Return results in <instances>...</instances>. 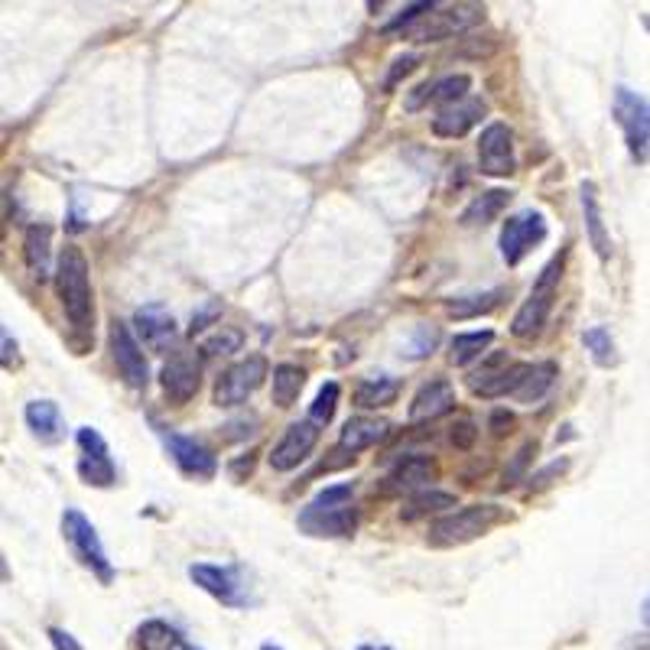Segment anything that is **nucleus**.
Returning a JSON list of instances; mask_svg holds the SVG:
<instances>
[{
    "label": "nucleus",
    "mask_w": 650,
    "mask_h": 650,
    "mask_svg": "<svg viewBox=\"0 0 650 650\" xmlns=\"http://www.w3.org/2000/svg\"><path fill=\"white\" fill-rule=\"evenodd\" d=\"M88 258L82 248L66 244L56 260V293L66 319L76 329H91L94 322V300H91V277H88Z\"/></svg>",
    "instance_id": "obj_1"
},
{
    "label": "nucleus",
    "mask_w": 650,
    "mask_h": 650,
    "mask_svg": "<svg viewBox=\"0 0 650 650\" xmlns=\"http://www.w3.org/2000/svg\"><path fill=\"white\" fill-rule=\"evenodd\" d=\"M300 527L309 537H351L354 527H358L354 488L351 484L322 488L300 511Z\"/></svg>",
    "instance_id": "obj_2"
},
{
    "label": "nucleus",
    "mask_w": 650,
    "mask_h": 650,
    "mask_svg": "<svg viewBox=\"0 0 650 650\" xmlns=\"http://www.w3.org/2000/svg\"><path fill=\"white\" fill-rule=\"evenodd\" d=\"M563 263L566 258H553L537 277L530 297L523 300V306L518 309L514 322H511V336L520 339V342H530L543 332L550 312H553V303H557V293H560V280H563Z\"/></svg>",
    "instance_id": "obj_3"
},
{
    "label": "nucleus",
    "mask_w": 650,
    "mask_h": 650,
    "mask_svg": "<svg viewBox=\"0 0 650 650\" xmlns=\"http://www.w3.org/2000/svg\"><path fill=\"white\" fill-rule=\"evenodd\" d=\"M501 508L494 504H469V508H459L446 518H439L430 523V543L433 547H462V543H472L478 537H484L494 523H501Z\"/></svg>",
    "instance_id": "obj_4"
},
{
    "label": "nucleus",
    "mask_w": 650,
    "mask_h": 650,
    "mask_svg": "<svg viewBox=\"0 0 650 650\" xmlns=\"http://www.w3.org/2000/svg\"><path fill=\"white\" fill-rule=\"evenodd\" d=\"M614 121L624 133L628 153L634 163H648L650 160V98L631 91V88H618L614 91Z\"/></svg>",
    "instance_id": "obj_5"
},
{
    "label": "nucleus",
    "mask_w": 650,
    "mask_h": 650,
    "mask_svg": "<svg viewBox=\"0 0 650 650\" xmlns=\"http://www.w3.org/2000/svg\"><path fill=\"white\" fill-rule=\"evenodd\" d=\"M62 537H66L72 557L86 566V569H91L101 582H111V579H114L111 560H108V553H104V547H101V537H98V530L91 527V520H88L82 511L69 508V511L62 514Z\"/></svg>",
    "instance_id": "obj_6"
},
{
    "label": "nucleus",
    "mask_w": 650,
    "mask_h": 650,
    "mask_svg": "<svg viewBox=\"0 0 650 650\" xmlns=\"http://www.w3.org/2000/svg\"><path fill=\"white\" fill-rule=\"evenodd\" d=\"M478 20H481L478 3H456V7H446V10H430L420 23H413L407 30V37L417 40V43H442V40H452V37L472 30Z\"/></svg>",
    "instance_id": "obj_7"
},
{
    "label": "nucleus",
    "mask_w": 650,
    "mask_h": 650,
    "mask_svg": "<svg viewBox=\"0 0 650 650\" xmlns=\"http://www.w3.org/2000/svg\"><path fill=\"white\" fill-rule=\"evenodd\" d=\"M189 579L218 599L228 608H248L251 606V592L244 586V576L238 566H212V563H192L189 566Z\"/></svg>",
    "instance_id": "obj_8"
},
{
    "label": "nucleus",
    "mask_w": 650,
    "mask_h": 650,
    "mask_svg": "<svg viewBox=\"0 0 650 650\" xmlns=\"http://www.w3.org/2000/svg\"><path fill=\"white\" fill-rule=\"evenodd\" d=\"M547 218L537 209H523L518 216H511L501 228V258L508 260V267H518L543 238H547Z\"/></svg>",
    "instance_id": "obj_9"
},
{
    "label": "nucleus",
    "mask_w": 650,
    "mask_h": 650,
    "mask_svg": "<svg viewBox=\"0 0 650 650\" xmlns=\"http://www.w3.org/2000/svg\"><path fill=\"white\" fill-rule=\"evenodd\" d=\"M263 381H267V358L248 354L216 381V403L218 407H241Z\"/></svg>",
    "instance_id": "obj_10"
},
{
    "label": "nucleus",
    "mask_w": 650,
    "mask_h": 650,
    "mask_svg": "<svg viewBox=\"0 0 650 650\" xmlns=\"http://www.w3.org/2000/svg\"><path fill=\"white\" fill-rule=\"evenodd\" d=\"M79 476L86 484L94 488H111L118 481V469H114V459H111V449L104 442V436L91 427H82L79 436Z\"/></svg>",
    "instance_id": "obj_11"
},
{
    "label": "nucleus",
    "mask_w": 650,
    "mask_h": 650,
    "mask_svg": "<svg viewBox=\"0 0 650 650\" xmlns=\"http://www.w3.org/2000/svg\"><path fill=\"white\" fill-rule=\"evenodd\" d=\"M160 384H163V393L170 403H176V407L189 403L202 384V358L196 351H176L160 371Z\"/></svg>",
    "instance_id": "obj_12"
},
{
    "label": "nucleus",
    "mask_w": 650,
    "mask_h": 650,
    "mask_svg": "<svg viewBox=\"0 0 650 650\" xmlns=\"http://www.w3.org/2000/svg\"><path fill=\"white\" fill-rule=\"evenodd\" d=\"M518 167L514 160V133L508 124L494 121L478 137V170L484 176H511Z\"/></svg>",
    "instance_id": "obj_13"
},
{
    "label": "nucleus",
    "mask_w": 650,
    "mask_h": 650,
    "mask_svg": "<svg viewBox=\"0 0 650 650\" xmlns=\"http://www.w3.org/2000/svg\"><path fill=\"white\" fill-rule=\"evenodd\" d=\"M111 354H114V364H118L124 384L147 388L150 364H147V354H143V342H137V336L124 322H111Z\"/></svg>",
    "instance_id": "obj_14"
},
{
    "label": "nucleus",
    "mask_w": 650,
    "mask_h": 650,
    "mask_svg": "<svg viewBox=\"0 0 650 650\" xmlns=\"http://www.w3.org/2000/svg\"><path fill=\"white\" fill-rule=\"evenodd\" d=\"M316 442H319V430H316V423L312 420H303V423H290L287 427V433L280 436V442L270 449V469L273 472H293L300 462H306L309 456H312V449H316Z\"/></svg>",
    "instance_id": "obj_15"
},
{
    "label": "nucleus",
    "mask_w": 650,
    "mask_h": 650,
    "mask_svg": "<svg viewBox=\"0 0 650 650\" xmlns=\"http://www.w3.org/2000/svg\"><path fill=\"white\" fill-rule=\"evenodd\" d=\"M160 436H163V446L170 449L173 462L179 466V472H186V476H192V478L216 476L218 472L216 456H212V449H206L199 439L170 433V430H160Z\"/></svg>",
    "instance_id": "obj_16"
},
{
    "label": "nucleus",
    "mask_w": 650,
    "mask_h": 650,
    "mask_svg": "<svg viewBox=\"0 0 650 650\" xmlns=\"http://www.w3.org/2000/svg\"><path fill=\"white\" fill-rule=\"evenodd\" d=\"M488 104L481 98H462V101H452L446 108H439V114L433 118V133L436 137H446V140H456V137H466L469 130L481 124Z\"/></svg>",
    "instance_id": "obj_17"
},
{
    "label": "nucleus",
    "mask_w": 650,
    "mask_h": 650,
    "mask_svg": "<svg viewBox=\"0 0 650 650\" xmlns=\"http://www.w3.org/2000/svg\"><path fill=\"white\" fill-rule=\"evenodd\" d=\"M133 329L140 336V342L150 351H170L176 346V319L160 303L143 306L133 316Z\"/></svg>",
    "instance_id": "obj_18"
},
{
    "label": "nucleus",
    "mask_w": 650,
    "mask_h": 650,
    "mask_svg": "<svg viewBox=\"0 0 650 650\" xmlns=\"http://www.w3.org/2000/svg\"><path fill=\"white\" fill-rule=\"evenodd\" d=\"M472 91V79L469 76H446L439 82H427L420 86L413 94H407V111H420L423 104H452V101H462L469 98Z\"/></svg>",
    "instance_id": "obj_19"
},
{
    "label": "nucleus",
    "mask_w": 650,
    "mask_h": 650,
    "mask_svg": "<svg viewBox=\"0 0 650 650\" xmlns=\"http://www.w3.org/2000/svg\"><path fill=\"white\" fill-rule=\"evenodd\" d=\"M452 407H456V388L449 381L436 378L417 390V397L410 403V423H430L436 417L449 413Z\"/></svg>",
    "instance_id": "obj_20"
},
{
    "label": "nucleus",
    "mask_w": 650,
    "mask_h": 650,
    "mask_svg": "<svg viewBox=\"0 0 650 650\" xmlns=\"http://www.w3.org/2000/svg\"><path fill=\"white\" fill-rule=\"evenodd\" d=\"M23 417H27V427L33 430L40 442H59L66 436V420H62V413L52 400H30Z\"/></svg>",
    "instance_id": "obj_21"
},
{
    "label": "nucleus",
    "mask_w": 650,
    "mask_h": 650,
    "mask_svg": "<svg viewBox=\"0 0 650 650\" xmlns=\"http://www.w3.org/2000/svg\"><path fill=\"white\" fill-rule=\"evenodd\" d=\"M384 436H388V423L384 420H378V417H351L342 427V433H339V449L361 452V449L378 446Z\"/></svg>",
    "instance_id": "obj_22"
},
{
    "label": "nucleus",
    "mask_w": 650,
    "mask_h": 650,
    "mask_svg": "<svg viewBox=\"0 0 650 650\" xmlns=\"http://www.w3.org/2000/svg\"><path fill=\"white\" fill-rule=\"evenodd\" d=\"M436 476L433 459L427 456H407L403 462H397V469L388 476V491H420L423 484H430Z\"/></svg>",
    "instance_id": "obj_23"
},
{
    "label": "nucleus",
    "mask_w": 650,
    "mask_h": 650,
    "mask_svg": "<svg viewBox=\"0 0 650 650\" xmlns=\"http://www.w3.org/2000/svg\"><path fill=\"white\" fill-rule=\"evenodd\" d=\"M582 212H586V231H589V241H592L596 254L608 260L611 258V238H608L602 206H599V192H596L592 182H582Z\"/></svg>",
    "instance_id": "obj_24"
},
{
    "label": "nucleus",
    "mask_w": 650,
    "mask_h": 650,
    "mask_svg": "<svg viewBox=\"0 0 650 650\" xmlns=\"http://www.w3.org/2000/svg\"><path fill=\"white\" fill-rule=\"evenodd\" d=\"M133 650H192L182 634L176 631L173 624L153 618V621H143L133 634Z\"/></svg>",
    "instance_id": "obj_25"
},
{
    "label": "nucleus",
    "mask_w": 650,
    "mask_h": 650,
    "mask_svg": "<svg viewBox=\"0 0 650 650\" xmlns=\"http://www.w3.org/2000/svg\"><path fill=\"white\" fill-rule=\"evenodd\" d=\"M49 248H52V228L49 224H30L23 238V260L33 277H49Z\"/></svg>",
    "instance_id": "obj_26"
},
{
    "label": "nucleus",
    "mask_w": 650,
    "mask_h": 650,
    "mask_svg": "<svg viewBox=\"0 0 650 650\" xmlns=\"http://www.w3.org/2000/svg\"><path fill=\"white\" fill-rule=\"evenodd\" d=\"M557 374H560V368H557L553 361H537V364H530L523 384L514 390V400H518V403H540V400L550 393V388H553Z\"/></svg>",
    "instance_id": "obj_27"
},
{
    "label": "nucleus",
    "mask_w": 650,
    "mask_h": 650,
    "mask_svg": "<svg viewBox=\"0 0 650 650\" xmlns=\"http://www.w3.org/2000/svg\"><path fill=\"white\" fill-rule=\"evenodd\" d=\"M397 393H400V381L381 374V378H368V381L358 384V390H354V403H358L361 410H378V407H390V403L397 400Z\"/></svg>",
    "instance_id": "obj_28"
},
{
    "label": "nucleus",
    "mask_w": 650,
    "mask_h": 650,
    "mask_svg": "<svg viewBox=\"0 0 650 650\" xmlns=\"http://www.w3.org/2000/svg\"><path fill=\"white\" fill-rule=\"evenodd\" d=\"M491 342H494V332H491V329H481V332H459V336H452V342H449V358H452V364L466 368V364H472L476 358H481Z\"/></svg>",
    "instance_id": "obj_29"
},
{
    "label": "nucleus",
    "mask_w": 650,
    "mask_h": 650,
    "mask_svg": "<svg viewBox=\"0 0 650 650\" xmlns=\"http://www.w3.org/2000/svg\"><path fill=\"white\" fill-rule=\"evenodd\" d=\"M306 384V371L297 368V364H277L273 368V388H270V397L277 407H293L300 390Z\"/></svg>",
    "instance_id": "obj_30"
},
{
    "label": "nucleus",
    "mask_w": 650,
    "mask_h": 650,
    "mask_svg": "<svg viewBox=\"0 0 650 650\" xmlns=\"http://www.w3.org/2000/svg\"><path fill=\"white\" fill-rule=\"evenodd\" d=\"M508 199H511V192H504V189H491V192H484L481 199H476V202L462 212V221H466V224H488L491 218L498 216V212L508 206Z\"/></svg>",
    "instance_id": "obj_31"
},
{
    "label": "nucleus",
    "mask_w": 650,
    "mask_h": 650,
    "mask_svg": "<svg viewBox=\"0 0 650 650\" xmlns=\"http://www.w3.org/2000/svg\"><path fill=\"white\" fill-rule=\"evenodd\" d=\"M446 508H456V494H449V491H420L410 504H407V511H403V518L407 520H417L423 518V514H436V511H446Z\"/></svg>",
    "instance_id": "obj_32"
},
{
    "label": "nucleus",
    "mask_w": 650,
    "mask_h": 650,
    "mask_svg": "<svg viewBox=\"0 0 650 650\" xmlns=\"http://www.w3.org/2000/svg\"><path fill=\"white\" fill-rule=\"evenodd\" d=\"M336 407H339V384L329 381V384H322V390L316 393V400H312V407H309V420H312L316 427H326V423H332Z\"/></svg>",
    "instance_id": "obj_33"
},
{
    "label": "nucleus",
    "mask_w": 650,
    "mask_h": 650,
    "mask_svg": "<svg viewBox=\"0 0 650 650\" xmlns=\"http://www.w3.org/2000/svg\"><path fill=\"white\" fill-rule=\"evenodd\" d=\"M582 346L592 351V358L608 368V364H614V339H611V332L602 329V326H596V329H589L586 336H582Z\"/></svg>",
    "instance_id": "obj_34"
},
{
    "label": "nucleus",
    "mask_w": 650,
    "mask_h": 650,
    "mask_svg": "<svg viewBox=\"0 0 650 650\" xmlns=\"http://www.w3.org/2000/svg\"><path fill=\"white\" fill-rule=\"evenodd\" d=\"M244 346V332L241 329H231V326H221L212 339H206V346L202 351L209 354V358H218V354H231V351H241Z\"/></svg>",
    "instance_id": "obj_35"
},
{
    "label": "nucleus",
    "mask_w": 650,
    "mask_h": 650,
    "mask_svg": "<svg viewBox=\"0 0 650 650\" xmlns=\"http://www.w3.org/2000/svg\"><path fill=\"white\" fill-rule=\"evenodd\" d=\"M430 10H436V0H413L407 10H400V17H393L388 27H384V33H407L413 23H420Z\"/></svg>",
    "instance_id": "obj_36"
},
{
    "label": "nucleus",
    "mask_w": 650,
    "mask_h": 650,
    "mask_svg": "<svg viewBox=\"0 0 650 650\" xmlns=\"http://www.w3.org/2000/svg\"><path fill=\"white\" fill-rule=\"evenodd\" d=\"M501 300V290H494V293H484V297H469V300H456V303L449 306V312L452 316H459V319H469V316H478V312H491L494 306Z\"/></svg>",
    "instance_id": "obj_37"
},
{
    "label": "nucleus",
    "mask_w": 650,
    "mask_h": 650,
    "mask_svg": "<svg viewBox=\"0 0 650 650\" xmlns=\"http://www.w3.org/2000/svg\"><path fill=\"white\" fill-rule=\"evenodd\" d=\"M49 641H52V650H86L69 631H62V628H49Z\"/></svg>",
    "instance_id": "obj_38"
},
{
    "label": "nucleus",
    "mask_w": 650,
    "mask_h": 650,
    "mask_svg": "<svg viewBox=\"0 0 650 650\" xmlns=\"http://www.w3.org/2000/svg\"><path fill=\"white\" fill-rule=\"evenodd\" d=\"M417 62H420L417 56H400V59L393 62V72L388 76V88L397 86V79H400V76H410V72L417 69Z\"/></svg>",
    "instance_id": "obj_39"
},
{
    "label": "nucleus",
    "mask_w": 650,
    "mask_h": 650,
    "mask_svg": "<svg viewBox=\"0 0 650 650\" xmlns=\"http://www.w3.org/2000/svg\"><path fill=\"white\" fill-rule=\"evenodd\" d=\"M433 348H436V332L423 326V329L417 332V346H413V351H410V354H413V358H423V354H430Z\"/></svg>",
    "instance_id": "obj_40"
},
{
    "label": "nucleus",
    "mask_w": 650,
    "mask_h": 650,
    "mask_svg": "<svg viewBox=\"0 0 650 650\" xmlns=\"http://www.w3.org/2000/svg\"><path fill=\"white\" fill-rule=\"evenodd\" d=\"M452 442L459 446V449H469L472 442H476V427L466 420V423H459V427H452Z\"/></svg>",
    "instance_id": "obj_41"
},
{
    "label": "nucleus",
    "mask_w": 650,
    "mask_h": 650,
    "mask_svg": "<svg viewBox=\"0 0 650 650\" xmlns=\"http://www.w3.org/2000/svg\"><path fill=\"white\" fill-rule=\"evenodd\" d=\"M511 423H514V420H511L508 413H494V417H491V427H494V436H504V433H508V427H511Z\"/></svg>",
    "instance_id": "obj_42"
},
{
    "label": "nucleus",
    "mask_w": 650,
    "mask_h": 650,
    "mask_svg": "<svg viewBox=\"0 0 650 650\" xmlns=\"http://www.w3.org/2000/svg\"><path fill=\"white\" fill-rule=\"evenodd\" d=\"M641 618H644V624L650 628V596L644 599V606H641Z\"/></svg>",
    "instance_id": "obj_43"
},
{
    "label": "nucleus",
    "mask_w": 650,
    "mask_h": 650,
    "mask_svg": "<svg viewBox=\"0 0 650 650\" xmlns=\"http://www.w3.org/2000/svg\"><path fill=\"white\" fill-rule=\"evenodd\" d=\"M368 7H371V10H374V13H378V10H381V7H384V0H368Z\"/></svg>",
    "instance_id": "obj_44"
},
{
    "label": "nucleus",
    "mask_w": 650,
    "mask_h": 650,
    "mask_svg": "<svg viewBox=\"0 0 650 650\" xmlns=\"http://www.w3.org/2000/svg\"><path fill=\"white\" fill-rule=\"evenodd\" d=\"M358 650H390V648H374V644H361Z\"/></svg>",
    "instance_id": "obj_45"
},
{
    "label": "nucleus",
    "mask_w": 650,
    "mask_h": 650,
    "mask_svg": "<svg viewBox=\"0 0 650 650\" xmlns=\"http://www.w3.org/2000/svg\"><path fill=\"white\" fill-rule=\"evenodd\" d=\"M260 650H280V648H273V644H263V648Z\"/></svg>",
    "instance_id": "obj_46"
}]
</instances>
